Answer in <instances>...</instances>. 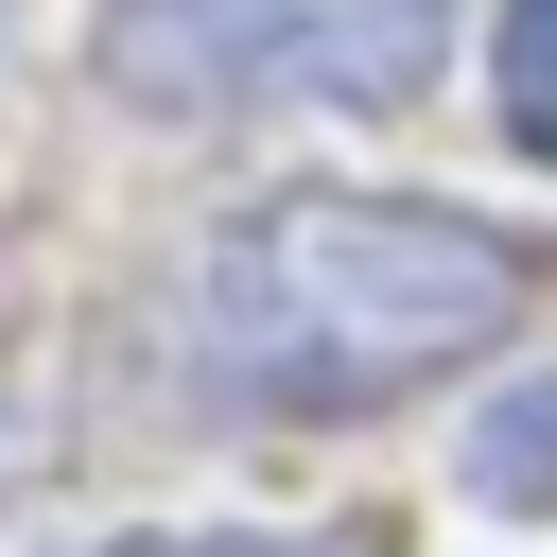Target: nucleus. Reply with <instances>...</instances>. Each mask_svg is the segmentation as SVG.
<instances>
[{"instance_id": "2", "label": "nucleus", "mask_w": 557, "mask_h": 557, "mask_svg": "<svg viewBox=\"0 0 557 557\" xmlns=\"http://www.w3.org/2000/svg\"><path fill=\"white\" fill-rule=\"evenodd\" d=\"M453 52V0H104L122 104H418Z\"/></svg>"}, {"instance_id": "6", "label": "nucleus", "mask_w": 557, "mask_h": 557, "mask_svg": "<svg viewBox=\"0 0 557 557\" xmlns=\"http://www.w3.org/2000/svg\"><path fill=\"white\" fill-rule=\"evenodd\" d=\"M0 487H17V418H0Z\"/></svg>"}, {"instance_id": "3", "label": "nucleus", "mask_w": 557, "mask_h": 557, "mask_svg": "<svg viewBox=\"0 0 557 557\" xmlns=\"http://www.w3.org/2000/svg\"><path fill=\"white\" fill-rule=\"evenodd\" d=\"M453 470H470V505H557V366H540V383H505V400L470 418V453H453Z\"/></svg>"}, {"instance_id": "1", "label": "nucleus", "mask_w": 557, "mask_h": 557, "mask_svg": "<svg viewBox=\"0 0 557 557\" xmlns=\"http://www.w3.org/2000/svg\"><path fill=\"white\" fill-rule=\"evenodd\" d=\"M522 313V244L470 226V209H418V191H261L191 244L174 278V366L226 400V418H366V400H418L453 366H487Z\"/></svg>"}, {"instance_id": "5", "label": "nucleus", "mask_w": 557, "mask_h": 557, "mask_svg": "<svg viewBox=\"0 0 557 557\" xmlns=\"http://www.w3.org/2000/svg\"><path fill=\"white\" fill-rule=\"evenodd\" d=\"M87 557H331V540H174V522H139V540H87Z\"/></svg>"}, {"instance_id": "4", "label": "nucleus", "mask_w": 557, "mask_h": 557, "mask_svg": "<svg viewBox=\"0 0 557 557\" xmlns=\"http://www.w3.org/2000/svg\"><path fill=\"white\" fill-rule=\"evenodd\" d=\"M505 122L557 157V0H505Z\"/></svg>"}]
</instances>
